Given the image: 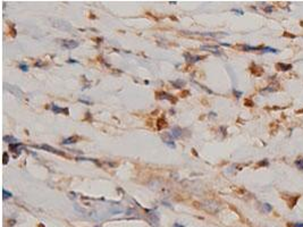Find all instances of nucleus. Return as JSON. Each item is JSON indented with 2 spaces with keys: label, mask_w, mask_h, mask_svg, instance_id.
<instances>
[{
  "label": "nucleus",
  "mask_w": 303,
  "mask_h": 227,
  "mask_svg": "<svg viewBox=\"0 0 303 227\" xmlns=\"http://www.w3.org/2000/svg\"><path fill=\"white\" fill-rule=\"evenodd\" d=\"M63 47L66 48V49H74V48H77L79 47V42L75 41V40H66L63 42Z\"/></svg>",
  "instance_id": "2"
},
{
  "label": "nucleus",
  "mask_w": 303,
  "mask_h": 227,
  "mask_svg": "<svg viewBox=\"0 0 303 227\" xmlns=\"http://www.w3.org/2000/svg\"><path fill=\"white\" fill-rule=\"evenodd\" d=\"M283 35H284V36H290V38H293V39L295 38V35H292V34H288V33H284Z\"/></svg>",
  "instance_id": "19"
},
{
  "label": "nucleus",
  "mask_w": 303,
  "mask_h": 227,
  "mask_svg": "<svg viewBox=\"0 0 303 227\" xmlns=\"http://www.w3.org/2000/svg\"><path fill=\"white\" fill-rule=\"evenodd\" d=\"M262 52H273V53H277L278 50L277 49H274V48H270V47H263L262 48Z\"/></svg>",
  "instance_id": "9"
},
{
  "label": "nucleus",
  "mask_w": 303,
  "mask_h": 227,
  "mask_svg": "<svg viewBox=\"0 0 303 227\" xmlns=\"http://www.w3.org/2000/svg\"><path fill=\"white\" fill-rule=\"evenodd\" d=\"M51 110L55 114H60V113H63V111H66V113H68V110H67V109H63V108L58 107V106H56V105H52V106H51Z\"/></svg>",
  "instance_id": "5"
},
{
  "label": "nucleus",
  "mask_w": 303,
  "mask_h": 227,
  "mask_svg": "<svg viewBox=\"0 0 303 227\" xmlns=\"http://www.w3.org/2000/svg\"><path fill=\"white\" fill-rule=\"evenodd\" d=\"M75 140H76V137H69V139H67V140H65L63 143H64V144H70V143H74V142H76Z\"/></svg>",
  "instance_id": "13"
},
{
  "label": "nucleus",
  "mask_w": 303,
  "mask_h": 227,
  "mask_svg": "<svg viewBox=\"0 0 303 227\" xmlns=\"http://www.w3.org/2000/svg\"><path fill=\"white\" fill-rule=\"evenodd\" d=\"M4 141H5V142H9L10 144L17 143V140H16L15 137H13V136H5V137H4Z\"/></svg>",
  "instance_id": "7"
},
{
  "label": "nucleus",
  "mask_w": 303,
  "mask_h": 227,
  "mask_svg": "<svg viewBox=\"0 0 303 227\" xmlns=\"http://www.w3.org/2000/svg\"><path fill=\"white\" fill-rule=\"evenodd\" d=\"M273 10H274V7H273V6H268V7H266V8H264V11H266V13H268V14L273 13Z\"/></svg>",
  "instance_id": "15"
},
{
  "label": "nucleus",
  "mask_w": 303,
  "mask_h": 227,
  "mask_svg": "<svg viewBox=\"0 0 303 227\" xmlns=\"http://www.w3.org/2000/svg\"><path fill=\"white\" fill-rule=\"evenodd\" d=\"M292 226L293 227H303V223H294Z\"/></svg>",
  "instance_id": "17"
},
{
  "label": "nucleus",
  "mask_w": 303,
  "mask_h": 227,
  "mask_svg": "<svg viewBox=\"0 0 303 227\" xmlns=\"http://www.w3.org/2000/svg\"><path fill=\"white\" fill-rule=\"evenodd\" d=\"M262 209H263V211H266V212H270V211L273 210V207H271L269 203H263L262 204Z\"/></svg>",
  "instance_id": "10"
},
{
  "label": "nucleus",
  "mask_w": 303,
  "mask_h": 227,
  "mask_svg": "<svg viewBox=\"0 0 303 227\" xmlns=\"http://www.w3.org/2000/svg\"><path fill=\"white\" fill-rule=\"evenodd\" d=\"M203 49H209L210 51H215V52H218V47H211V45H204L202 47Z\"/></svg>",
  "instance_id": "11"
},
{
  "label": "nucleus",
  "mask_w": 303,
  "mask_h": 227,
  "mask_svg": "<svg viewBox=\"0 0 303 227\" xmlns=\"http://www.w3.org/2000/svg\"><path fill=\"white\" fill-rule=\"evenodd\" d=\"M40 148H42V149H47L48 151H50V152H53V153H57V154H64V153L59 152L58 150H56V149H53V148H51V147H49V145H47V144H42Z\"/></svg>",
  "instance_id": "6"
},
{
  "label": "nucleus",
  "mask_w": 303,
  "mask_h": 227,
  "mask_svg": "<svg viewBox=\"0 0 303 227\" xmlns=\"http://www.w3.org/2000/svg\"><path fill=\"white\" fill-rule=\"evenodd\" d=\"M234 93L236 94V96H241V94H242V92H237V91H234Z\"/></svg>",
  "instance_id": "20"
},
{
  "label": "nucleus",
  "mask_w": 303,
  "mask_h": 227,
  "mask_svg": "<svg viewBox=\"0 0 303 227\" xmlns=\"http://www.w3.org/2000/svg\"><path fill=\"white\" fill-rule=\"evenodd\" d=\"M174 227H183V225H181V224L176 223V224H174Z\"/></svg>",
  "instance_id": "21"
},
{
  "label": "nucleus",
  "mask_w": 303,
  "mask_h": 227,
  "mask_svg": "<svg viewBox=\"0 0 303 227\" xmlns=\"http://www.w3.org/2000/svg\"><path fill=\"white\" fill-rule=\"evenodd\" d=\"M299 113H303V110H301V111H299Z\"/></svg>",
  "instance_id": "23"
},
{
  "label": "nucleus",
  "mask_w": 303,
  "mask_h": 227,
  "mask_svg": "<svg viewBox=\"0 0 303 227\" xmlns=\"http://www.w3.org/2000/svg\"><path fill=\"white\" fill-rule=\"evenodd\" d=\"M268 164H269L268 160H266V159H264V160H262L261 162H259V166H268Z\"/></svg>",
  "instance_id": "16"
},
{
  "label": "nucleus",
  "mask_w": 303,
  "mask_h": 227,
  "mask_svg": "<svg viewBox=\"0 0 303 227\" xmlns=\"http://www.w3.org/2000/svg\"><path fill=\"white\" fill-rule=\"evenodd\" d=\"M295 166H296L299 169L303 170V158H297L295 160Z\"/></svg>",
  "instance_id": "8"
},
{
  "label": "nucleus",
  "mask_w": 303,
  "mask_h": 227,
  "mask_svg": "<svg viewBox=\"0 0 303 227\" xmlns=\"http://www.w3.org/2000/svg\"><path fill=\"white\" fill-rule=\"evenodd\" d=\"M2 194H4V199H7V198H12L13 194L10 192H7L6 190H2Z\"/></svg>",
  "instance_id": "14"
},
{
  "label": "nucleus",
  "mask_w": 303,
  "mask_h": 227,
  "mask_svg": "<svg viewBox=\"0 0 303 227\" xmlns=\"http://www.w3.org/2000/svg\"><path fill=\"white\" fill-rule=\"evenodd\" d=\"M5 88H6L7 90L9 91L10 93H13L14 96H18V98H22V96H23V92L18 89V86L10 85V84H6V83H5Z\"/></svg>",
  "instance_id": "1"
},
{
  "label": "nucleus",
  "mask_w": 303,
  "mask_h": 227,
  "mask_svg": "<svg viewBox=\"0 0 303 227\" xmlns=\"http://www.w3.org/2000/svg\"><path fill=\"white\" fill-rule=\"evenodd\" d=\"M181 135H182V130L178 128V127L173 128V131L170 132V136H173V139H174V137H179Z\"/></svg>",
  "instance_id": "4"
},
{
  "label": "nucleus",
  "mask_w": 303,
  "mask_h": 227,
  "mask_svg": "<svg viewBox=\"0 0 303 227\" xmlns=\"http://www.w3.org/2000/svg\"><path fill=\"white\" fill-rule=\"evenodd\" d=\"M18 67L21 68V70H23V72H27V70H29V66H27L26 64H23V62H22V64H19V66H18Z\"/></svg>",
  "instance_id": "12"
},
{
  "label": "nucleus",
  "mask_w": 303,
  "mask_h": 227,
  "mask_svg": "<svg viewBox=\"0 0 303 227\" xmlns=\"http://www.w3.org/2000/svg\"><path fill=\"white\" fill-rule=\"evenodd\" d=\"M39 227H44V226H43V225H42V224H40V225H39Z\"/></svg>",
  "instance_id": "22"
},
{
  "label": "nucleus",
  "mask_w": 303,
  "mask_h": 227,
  "mask_svg": "<svg viewBox=\"0 0 303 227\" xmlns=\"http://www.w3.org/2000/svg\"><path fill=\"white\" fill-rule=\"evenodd\" d=\"M232 10L235 11V13H237L239 15H243V11L241 10V9H235V8H234V9H232Z\"/></svg>",
  "instance_id": "18"
},
{
  "label": "nucleus",
  "mask_w": 303,
  "mask_h": 227,
  "mask_svg": "<svg viewBox=\"0 0 303 227\" xmlns=\"http://www.w3.org/2000/svg\"><path fill=\"white\" fill-rule=\"evenodd\" d=\"M276 67L278 68L279 70H284V72H286V70H290L292 68V65L291 64H283V62H277L276 64Z\"/></svg>",
  "instance_id": "3"
}]
</instances>
